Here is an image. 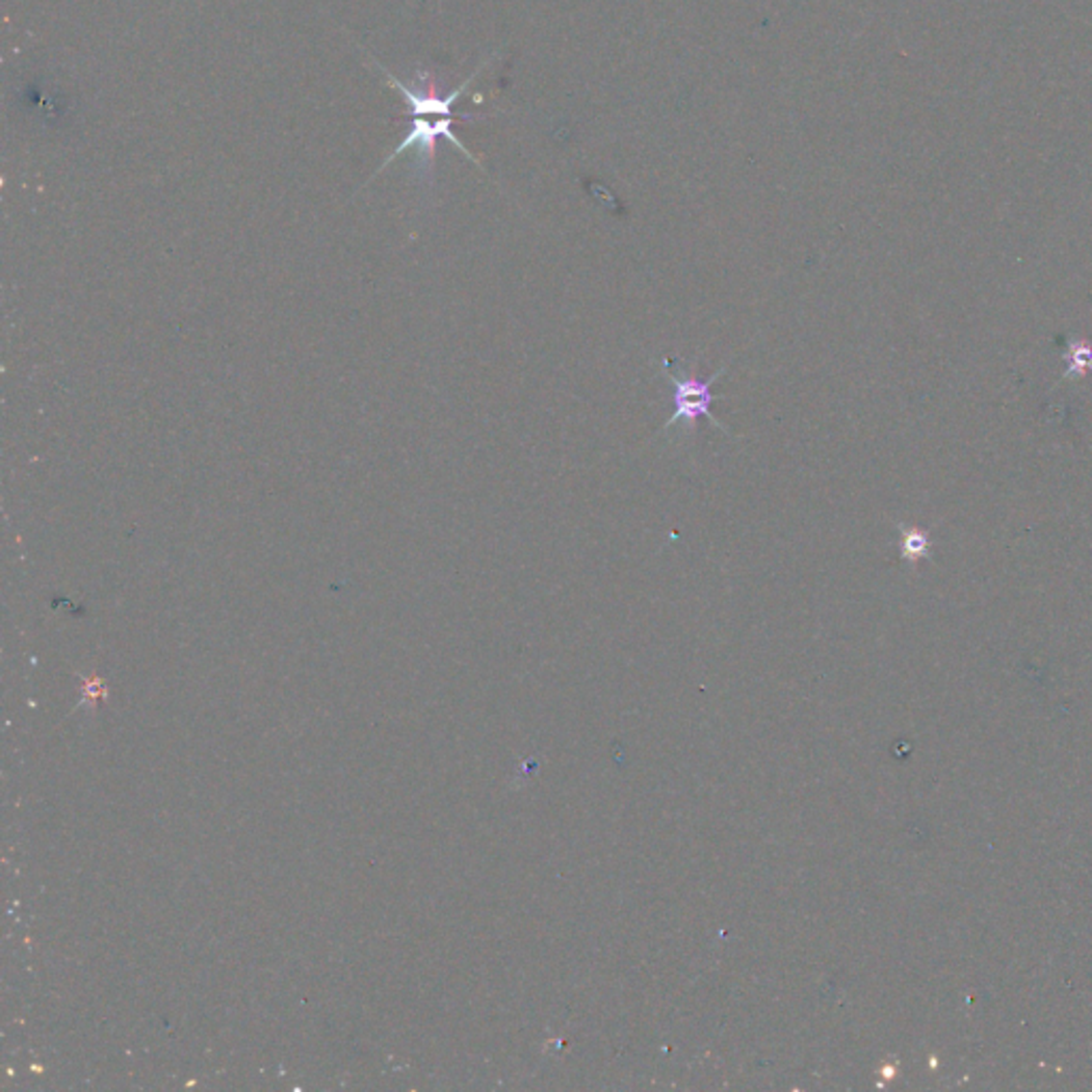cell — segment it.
Returning a JSON list of instances; mask_svg holds the SVG:
<instances>
[{"instance_id": "obj_1", "label": "cell", "mask_w": 1092, "mask_h": 1092, "mask_svg": "<svg viewBox=\"0 0 1092 1092\" xmlns=\"http://www.w3.org/2000/svg\"><path fill=\"white\" fill-rule=\"evenodd\" d=\"M380 68L382 73L389 77L391 86L395 91H400L403 101H405V109H408V116H412L410 120V128L405 137L402 139V143L395 147V150L386 156V161L380 165V169L376 173L384 171L386 167H389L393 161H397L402 154H405L414 147L416 150V173H419L421 182L425 186H431L433 182V165H435V147H438V139H446V142H451L456 150H461V154L465 158H470L472 163L479 165L476 161L474 154L468 150L461 143V139L453 133V122H455V114H453V107L455 103L459 101L461 94L468 91V86L472 84V79L479 75L476 71L474 75H470L465 82L456 88V91L449 92V94H440L438 88H435V82L431 73L427 71H416L414 75V82L412 84H405L402 82L400 77H395L389 68L382 66L380 63H376Z\"/></svg>"}, {"instance_id": "obj_2", "label": "cell", "mask_w": 1092, "mask_h": 1092, "mask_svg": "<svg viewBox=\"0 0 1092 1092\" xmlns=\"http://www.w3.org/2000/svg\"><path fill=\"white\" fill-rule=\"evenodd\" d=\"M662 374L672 386V402H674V412L666 421V425L662 427L663 433L670 431L672 427H681L685 435L693 433L700 419H709L715 427H719L721 431L732 433L711 410L713 403L721 400V395L711 393V384L717 380L719 376L726 374V367L715 372L711 378H698V376H693L685 370V367H681L679 359H668L666 356V359L662 361Z\"/></svg>"}, {"instance_id": "obj_3", "label": "cell", "mask_w": 1092, "mask_h": 1092, "mask_svg": "<svg viewBox=\"0 0 1092 1092\" xmlns=\"http://www.w3.org/2000/svg\"><path fill=\"white\" fill-rule=\"evenodd\" d=\"M900 532V558L909 563H918L920 559H930V535L922 528H911V525H897Z\"/></svg>"}, {"instance_id": "obj_4", "label": "cell", "mask_w": 1092, "mask_h": 1092, "mask_svg": "<svg viewBox=\"0 0 1092 1092\" xmlns=\"http://www.w3.org/2000/svg\"><path fill=\"white\" fill-rule=\"evenodd\" d=\"M1067 363L1065 378H1081L1092 372V342H1069L1067 352L1062 354Z\"/></svg>"}]
</instances>
